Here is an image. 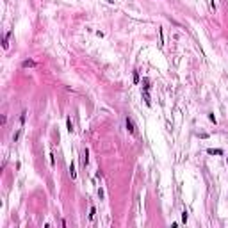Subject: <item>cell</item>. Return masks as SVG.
<instances>
[{"label":"cell","instance_id":"cell-2","mask_svg":"<svg viewBox=\"0 0 228 228\" xmlns=\"http://www.w3.org/2000/svg\"><path fill=\"white\" fill-rule=\"evenodd\" d=\"M143 98H145L146 105H150V95H148V86H145V93H143Z\"/></svg>","mask_w":228,"mask_h":228},{"label":"cell","instance_id":"cell-1","mask_svg":"<svg viewBox=\"0 0 228 228\" xmlns=\"http://www.w3.org/2000/svg\"><path fill=\"white\" fill-rule=\"evenodd\" d=\"M127 128H128V132H130V134L135 132V128H134V123H132V119H130V118H127Z\"/></svg>","mask_w":228,"mask_h":228},{"label":"cell","instance_id":"cell-8","mask_svg":"<svg viewBox=\"0 0 228 228\" xmlns=\"http://www.w3.org/2000/svg\"><path fill=\"white\" fill-rule=\"evenodd\" d=\"M95 214H96V210H95V207L91 209V214H89V219H95Z\"/></svg>","mask_w":228,"mask_h":228},{"label":"cell","instance_id":"cell-3","mask_svg":"<svg viewBox=\"0 0 228 228\" xmlns=\"http://www.w3.org/2000/svg\"><path fill=\"white\" fill-rule=\"evenodd\" d=\"M66 123H68V132H73V123H72V118H66Z\"/></svg>","mask_w":228,"mask_h":228},{"label":"cell","instance_id":"cell-5","mask_svg":"<svg viewBox=\"0 0 228 228\" xmlns=\"http://www.w3.org/2000/svg\"><path fill=\"white\" fill-rule=\"evenodd\" d=\"M70 175H72V178H75V177H77V173H75V166H73V164L70 166Z\"/></svg>","mask_w":228,"mask_h":228},{"label":"cell","instance_id":"cell-6","mask_svg":"<svg viewBox=\"0 0 228 228\" xmlns=\"http://www.w3.org/2000/svg\"><path fill=\"white\" fill-rule=\"evenodd\" d=\"M34 64H36L34 61H25V62H23V68H27V66H34Z\"/></svg>","mask_w":228,"mask_h":228},{"label":"cell","instance_id":"cell-7","mask_svg":"<svg viewBox=\"0 0 228 228\" xmlns=\"http://www.w3.org/2000/svg\"><path fill=\"white\" fill-rule=\"evenodd\" d=\"M82 162H84V166H86V164H87V150L84 151V159H82Z\"/></svg>","mask_w":228,"mask_h":228},{"label":"cell","instance_id":"cell-4","mask_svg":"<svg viewBox=\"0 0 228 228\" xmlns=\"http://www.w3.org/2000/svg\"><path fill=\"white\" fill-rule=\"evenodd\" d=\"M209 153H210V155H221L223 151H221V150H214V148H210V150H209Z\"/></svg>","mask_w":228,"mask_h":228}]
</instances>
